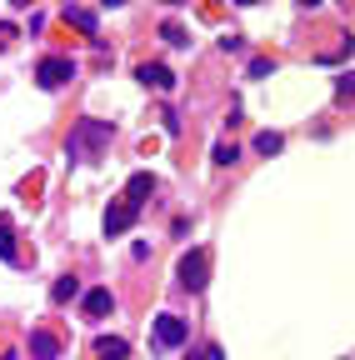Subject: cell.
<instances>
[{
    "label": "cell",
    "mask_w": 355,
    "mask_h": 360,
    "mask_svg": "<svg viewBox=\"0 0 355 360\" xmlns=\"http://www.w3.org/2000/svg\"><path fill=\"white\" fill-rule=\"evenodd\" d=\"M191 360H226V350H220V345H200Z\"/></svg>",
    "instance_id": "19"
},
{
    "label": "cell",
    "mask_w": 355,
    "mask_h": 360,
    "mask_svg": "<svg viewBox=\"0 0 355 360\" xmlns=\"http://www.w3.org/2000/svg\"><path fill=\"white\" fill-rule=\"evenodd\" d=\"M65 80H75V60H65V56H46L35 65V85L40 90H60Z\"/></svg>",
    "instance_id": "2"
},
{
    "label": "cell",
    "mask_w": 355,
    "mask_h": 360,
    "mask_svg": "<svg viewBox=\"0 0 355 360\" xmlns=\"http://www.w3.org/2000/svg\"><path fill=\"white\" fill-rule=\"evenodd\" d=\"M110 310H115L110 290H91V295H85V315H91V321H101V315H110Z\"/></svg>",
    "instance_id": "9"
},
{
    "label": "cell",
    "mask_w": 355,
    "mask_h": 360,
    "mask_svg": "<svg viewBox=\"0 0 355 360\" xmlns=\"http://www.w3.org/2000/svg\"><path fill=\"white\" fill-rule=\"evenodd\" d=\"M271 70H276L271 56H255V60H250V75H255V80H260V75H271Z\"/></svg>",
    "instance_id": "16"
},
{
    "label": "cell",
    "mask_w": 355,
    "mask_h": 360,
    "mask_svg": "<svg viewBox=\"0 0 355 360\" xmlns=\"http://www.w3.org/2000/svg\"><path fill=\"white\" fill-rule=\"evenodd\" d=\"M65 20H70V25H80L85 35H96V15H91V11H80V6H65Z\"/></svg>",
    "instance_id": "11"
},
{
    "label": "cell",
    "mask_w": 355,
    "mask_h": 360,
    "mask_svg": "<svg viewBox=\"0 0 355 360\" xmlns=\"http://www.w3.org/2000/svg\"><path fill=\"white\" fill-rule=\"evenodd\" d=\"M11 40H15V25H0V51H11Z\"/></svg>",
    "instance_id": "20"
},
{
    "label": "cell",
    "mask_w": 355,
    "mask_h": 360,
    "mask_svg": "<svg viewBox=\"0 0 355 360\" xmlns=\"http://www.w3.org/2000/svg\"><path fill=\"white\" fill-rule=\"evenodd\" d=\"M235 155H240V150H235V146H226V141H220V146H215V165H231Z\"/></svg>",
    "instance_id": "17"
},
{
    "label": "cell",
    "mask_w": 355,
    "mask_h": 360,
    "mask_svg": "<svg viewBox=\"0 0 355 360\" xmlns=\"http://www.w3.org/2000/svg\"><path fill=\"white\" fill-rule=\"evenodd\" d=\"M205 270H210V255H205V250H186L175 276H181V285H186V290H205Z\"/></svg>",
    "instance_id": "3"
},
{
    "label": "cell",
    "mask_w": 355,
    "mask_h": 360,
    "mask_svg": "<svg viewBox=\"0 0 355 360\" xmlns=\"http://www.w3.org/2000/svg\"><path fill=\"white\" fill-rule=\"evenodd\" d=\"M136 80H141V85H150V90H175V75H170L165 65H150V60L136 70Z\"/></svg>",
    "instance_id": "6"
},
{
    "label": "cell",
    "mask_w": 355,
    "mask_h": 360,
    "mask_svg": "<svg viewBox=\"0 0 355 360\" xmlns=\"http://www.w3.org/2000/svg\"><path fill=\"white\" fill-rule=\"evenodd\" d=\"M280 146H285V141H280L276 130H265V135H255V150H260V155H280Z\"/></svg>",
    "instance_id": "13"
},
{
    "label": "cell",
    "mask_w": 355,
    "mask_h": 360,
    "mask_svg": "<svg viewBox=\"0 0 355 360\" xmlns=\"http://www.w3.org/2000/svg\"><path fill=\"white\" fill-rule=\"evenodd\" d=\"M136 215H141V205L130 200V195H125V200H115V205L105 210V236H125L130 225H136Z\"/></svg>",
    "instance_id": "5"
},
{
    "label": "cell",
    "mask_w": 355,
    "mask_h": 360,
    "mask_svg": "<svg viewBox=\"0 0 355 360\" xmlns=\"http://www.w3.org/2000/svg\"><path fill=\"white\" fill-rule=\"evenodd\" d=\"M75 290H80V281H75V276H60V281H56V290H51V295H56V300H70V295H75Z\"/></svg>",
    "instance_id": "14"
},
{
    "label": "cell",
    "mask_w": 355,
    "mask_h": 360,
    "mask_svg": "<svg viewBox=\"0 0 355 360\" xmlns=\"http://www.w3.org/2000/svg\"><path fill=\"white\" fill-rule=\"evenodd\" d=\"M125 355H130V345L120 335H101L96 340V360H125Z\"/></svg>",
    "instance_id": "8"
},
{
    "label": "cell",
    "mask_w": 355,
    "mask_h": 360,
    "mask_svg": "<svg viewBox=\"0 0 355 360\" xmlns=\"http://www.w3.org/2000/svg\"><path fill=\"white\" fill-rule=\"evenodd\" d=\"M125 195L136 200V205H146V195H155V175H146V170H141V175H130V186H125Z\"/></svg>",
    "instance_id": "10"
},
{
    "label": "cell",
    "mask_w": 355,
    "mask_h": 360,
    "mask_svg": "<svg viewBox=\"0 0 355 360\" xmlns=\"http://www.w3.org/2000/svg\"><path fill=\"white\" fill-rule=\"evenodd\" d=\"M110 135H115L110 120H80L70 130V141H65V155L70 160H101V150L110 146Z\"/></svg>",
    "instance_id": "1"
},
{
    "label": "cell",
    "mask_w": 355,
    "mask_h": 360,
    "mask_svg": "<svg viewBox=\"0 0 355 360\" xmlns=\"http://www.w3.org/2000/svg\"><path fill=\"white\" fill-rule=\"evenodd\" d=\"M160 35H165V45H191V40H186V30L175 25V20H165V25H160Z\"/></svg>",
    "instance_id": "15"
},
{
    "label": "cell",
    "mask_w": 355,
    "mask_h": 360,
    "mask_svg": "<svg viewBox=\"0 0 355 360\" xmlns=\"http://www.w3.org/2000/svg\"><path fill=\"white\" fill-rule=\"evenodd\" d=\"M60 355V340L51 330H30V360H56Z\"/></svg>",
    "instance_id": "7"
},
{
    "label": "cell",
    "mask_w": 355,
    "mask_h": 360,
    "mask_svg": "<svg viewBox=\"0 0 355 360\" xmlns=\"http://www.w3.org/2000/svg\"><path fill=\"white\" fill-rule=\"evenodd\" d=\"M165 6H186V0H165Z\"/></svg>",
    "instance_id": "24"
},
{
    "label": "cell",
    "mask_w": 355,
    "mask_h": 360,
    "mask_svg": "<svg viewBox=\"0 0 355 360\" xmlns=\"http://www.w3.org/2000/svg\"><path fill=\"white\" fill-rule=\"evenodd\" d=\"M300 6H321V0H300Z\"/></svg>",
    "instance_id": "23"
},
{
    "label": "cell",
    "mask_w": 355,
    "mask_h": 360,
    "mask_svg": "<svg viewBox=\"0 0 355 360\" xmlns=\"http://www.w3.org/2000/svg\"><path fill=\"white\" fill-rule=\"evenodd\" d=\"M186 335H191V326L181 321V315H155V345H165V350H175V345H186Z\"/></svg>",
    "instance_id": "4"
},
{
    "label": "cell",
    "mask_w": 355,
    "mask_h": 360,
    "mask_svg": "<svg viewBox=\"0 0 355 360\" xmlns=\"http://www.w3.org/2000/svg\"><path fill=\"white\" fill-rule=\"evenodd\" d=\"M101 6H125V0H101Z\"/></svg>",
    "instance_id": "21"
},
{
    "label": "cell",
    "mask_w": 355,
    "mask_h": 360,
    "mask_svg": "<svg viewBox=\"0 0 355 360\" xmlns=\"http://www.w3.org/2000/svg\"><path fill=\"white\" fill-rule=\"evenodd\" d=\"M0 260H15V240H11V215H0Z\"/></svg>",
    "instance_id": "12"
},
{
    "label": "cell",
    "mask_w": 355,
    "mask_h": 360,
    "mask_svg": "<svg viewBox=\"0 0 355 360\" xmlns=\"http://www.w3.org/2000/svg\"><path fill=\"white\" fill-rule=\"evenodd\" d=\"M335 96H340V101H350V96H355V70H350V75H340V85H335Z\"/></svg>",
    "instance_id": "18"
},
{
    "label": "cell",
    "mask_w": 355,
    "mask_h": 360,
    "mask_svg": "<svg viewBox=\"0 0 355 360\" xmlns=\"http://www.w3.org/2000/svg\"><path fill=\"white\" fill-rule=\"evenodd\" d=\"M235 6H260V0H235Z\"/></svg>",
    "instance_id": "22"
}]
</instances>
